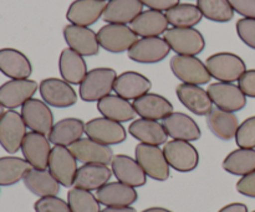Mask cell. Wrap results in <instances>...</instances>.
<instances>
[{
	"label": "cell",
	"instance_id": "obj_51",
	"mask_svg": "<svg viewBox=\"0 0 255 212\" xmlns=\"http://www.w3.org/2000/svg\"><path fill=\"white\" fill-rule=\"evenodd\" d=\"M5 112H4V107L1 106V104H0V118H1L2 117V114H4Z\"/></svg>",
	"mask_w": 255,
	"mask_h": 212
},
{
	"label": "cell",
	"instance_id": "obj_11",
	"mask_svg": "<svg viewBox=\"0 0 255 212\" xmlns=\"http://www.w3.org/2000/svg\"><path fill=\"white\" fill-rule=\"evenodd\" d=\"M39 91L45 103L55 108H69L77 102V93L64 79L55 77L42 79Z\"/></svg>",
	"mask_w": 255,
	"mask_h": 212
},
{
	"label": "cell",
	"instance_id": "obj_7",
	"mask_svg": "<svg viewBox=\"0 0 255 212\" xmlns=\"http://www.w3.org/2000/svg\"><path fill=\"white\" fill-rule=\"evenodd\" d=\"M26 128L21 114L14 109L6 111L0 118V145L9 154H15L21 149Z\"/></svg>",
	"mask_w": 255,
	"mask_h": 212
},
{
	"label": "cell",
	"instance_id": "obj_9",
	"mask_svg": "<svg viewBox=\"0 0 255 212\" xmlns=\"http://www.w3.org/2000/svg\"><path fill=\"white\" fill-rule=\"evenodd\" d=\"M49 171L60 185L65 188L74 186L77 168V160L67 146L55 145L49 159Z\"/></svg>",
	"mask_w": 255,
	"mask_h": 212
},
{
	"label": "cell",
	"instance_id": "obj_27",
	"mask_svg": "<svg viewBox=\"0 0 255 212\" xmlns=\"http://www.w3.org/2000/svg\"><path fill=\"white\" fill-rule=\"evenodd\" d=\"M143 4L141 0H110L102 19L107 24H131L141 12Z\"/></svg>",
	"mask_w": 255,
	"mask_h": 212
},
{
	"label": "cell",
	"instance_id": "obj_2",
	"mask_svg": "<svg viewBox=\"0 0 255 212\" xmlns=\"http://www.w3.org/2000/svg\"><path fill=\"white\" fill-rule=\"evenodd\" d=\"M209 73L218 82L233 83L239 81L247 71L246 62L238 55L232 52H218L209 56L206 61Z\"/></svg>",
	"mask_w": 255,
	"mask_h": 212
},
{
	"label": "cell",
	"instance_id": "obj_28",
	"mask_svg": "<svg viewBox=\"0 0 255 212\" xmlns=\"http://www.w3.org/2000/svg\"><path fill=\"white\" fill-rule=\"evenodd\" d=\"M112 176V169L102 164H84L79 168L75 178L74 188L94 191L106 185Z\"/></svg>",
	"mask_w": 255,
	"mask_h": 212
},
{
	"label": "cell",
	"instance_id": "obj_18",
	"mask_svg": "<svg viewBox=\"0 0 255 212\" xmlns=\"http://www.w3.org/2000/svg\"><path fill=\"white\" fill-rule=\"evenodd\" d=\"M64 39L67 46L81 56H95L100 52L97 34L86 26L69 24L64 27Z\"/></svg>",
	"mask_w": 255,
	"mask_h": 212
},
{
	"label": "cell",
	"instance_id": "obj_10",
	"mask_svg": "<svg viewBox=\"0 0 255 212\" xmlns=\"http://www.w3.org/2000/svg\"><path fill=\"white\" fill-rule=\"evenodd\" d=\"M171 52L164 37H141L127 51L129 59L138 64H158Z\"/></svg>",
	"mask_w": 255,
	"mask_h": 212
},
{
	"label": "cell",
	"instance_id": "obj_20",
	"mask_svg": "<svg viewBox=\"0 0 255 212\" xmlns=\"http://www.w3.org/2000/svg\"><path fill=\"white\" fill-rule=\"evenodd\" d=\"M112 174L116 176L117 180L122 184L132 186V188H141L146 184L147 175L138 164L136 159L131 158L125 154L115 155L111 163Z\"/></svg>",
	"mask_w": 255,
	"mask_h": 212
},
{
	"label": "cell",
	"instance_id": "obj_19",
	"mask_svg": "<svg viewBox=\"0 0 255 212\" xmlns=\"http://www.w3.org/2000/svg\"><path fill=\"white\" fill-rule=\"evenodd\" d=\"M164 131L174 141H194L201 138V128L193 118L181 112H173L162 121Z\"/></svg>",
	"mask_w": 255,
	"mask_h": 212
},
{
	"label": "cell",
	"instance_id": "obj_46",
	"mask_svg": "<svg viewBox=\"0 0 255 212\" xmlns=\"http://www.w3.org/2000/svg\"><path fill=\"white\" fill-rule=\"evenodd\" d=\"M237 190L242 195L255 199V171L242 176L241 180L237 183Z\"/></svg>",
	"mask_w": 255,
	"mask_h": 212
},
{
	"label": "cell",
	"instance_id": "obj_4",
	"mask_svg": "<svg viewBox=\"0 0 255 212\" xmlns=\"http://www.w3.org/2000/svg\"><path fill=\"white\" fill-rule=\"evenodd\" d=\"M134 159L148 178L157 181H166L169 178V164L164 156L163 149L157 145L137 144L134 149Z\"/></svg>",
	"mask_w": 255,
	"mask_h": 212
},
{
	"label": "cell",
	"instance_id": "obj_37",
	"mask_svg": "<svg viewBox=\"0 0 255 212\" xmlns=\"http://www.w3.org/2000/svg\"><path fill=\"white\" fill-rule=\"evenodd\" d=\"M31 168L25 159L17 156L0 158V186H11L22 180Z\"/></svg>",
	"mask_w": 255,
	"mask_h": 212
},
{
	"label": "cell",
	"instance_id": "obj_40",
	"mask_svg": "<svg viewBox=\"0 0 255 212\" xmlns=\"http://www.w3.org/2000/svg\"><path fill=\"white\" fill-rule=\"evenodd\" d=\"M67 204L71 212H101V204L89 190L72 188L67 193Z\"/></svg>",
	"mask_w": 255,
	"mask_h": 212
},
{
	"label": "cell",
	"instance_id": "obj_30",
	"mask_svg": "<svg viewBox=\"0 0 255 212\" xmlns=\"http://www.w3.org/2000/svg\"><path fill=\"white\" fill-rule=\"evenodd\" d=\"M168 20L166 14L157 10H146L142 11L133 21L131 22V27L137 36L141 37H156L163 34L168 30Z\"/></svg>",
	"mask_w": 255,
	"mask_h": 212
},
{
	"label": "cell",
	"instance_id": "obj_1",
	"mask_svg": "<svg viewBox=\"0 0 255 212\" xmlns=\"http://www.w3.org/2000/svg\"><path fill=\"white\" fill-rule=\"evenodd\" d=\"M117 73L114 69L99 67L87 72L79 88L80 98L84 102H99L114 91Z\"/></svg>",
	"mask_w": 255,
	"mask_h": 212
},
{
	"label": "cell",
	"instance_id": "obj_48",
	"mask_svg": "<svg viewBox=\"0 0 255 212\" xmlns=\"http://www.w3.org/2000/svg\"><path fill=\"white\" fill-rule=\"evenodd\" d=\"M218 212H248V208H247L244 204L234 203L224 206V208L221 209Z\"/></svg>",
	"mask_w": 255,
	"mask_h": 212
},
{
	"label": "cell",
	"instance_id": "obj_47",
	"mask_svg": "<svg viewBox=\"0 0 255 212\" xmlns=\"http://www.w3.org/2000/svg\"><path fill=\"white\" fill-rule=\"evenodd\" d=\"M142 4L151 10L157 11H168L173 6L179 4V0H141Z\"/></svg>",
	"mask_w": 255,
	"mask_h": 212
},
{
	"label": "cell",
	"instance_id": "obj_31",
	"mask_svg": "<svg viewBox=\"0 0 255 212\" xmlns=\"http://www.w3.org/2000/svg\"><path fill=\"white\" fill-rule=\"evenodd\" d=\"M128 133L134 139L142 144L148 145H162L167 143L166 131H164L162 123L158 121H151V119H136L132 122L128 127Z\"/></svg>",
	"mask_w": 255,
	"mask_h": 212
},
{
	"label": "cell",
	"instance_id": "obj_5",
	"mask_svg": "<svg viewBox=\"0 0 255 212\" xmlns=\"http://www.w3.org/2000/svg\"><path fill=\"white\" fill-rule=\"evenodd\" d=\"M97 39L104 50L111 54H122L136 44L138 36L128 25L106 24L99 30Z\"/></svg>",
	"mask_w": 255,
	"mask_h": 212
},
{
	"label": "cell",
	"instance_id": "obj_44",
	"mask_svg": "<svg viewBox=\"0 0 255 212\" xmlns=\"http://www.w3.org/2000/svg\"><path fill=\"white\" fill-rule=\"evenodd\" d=\"M234 12L246 19H255V0H229Z\"/></svg>",
	"mask_w": 255,
	"mask_h": 212
},
{
	"label": "cell",
	"instance_id": "obj_43",
	"mask_svg": "<svg viewBox=\"0 0 255 212\" xmlns=\"http://www.w3.org/2000/svg\"><path fill=\"white\" fill-rule=\"evenodd\" d=\"M236 27L239 39L247 46L255 50V19H246V17H243V19L238 20Z\"/></svg>",
	"mask_w": 255,
	"mask_h": 212
},
{
	"label": "cell",
	"instance_id": "obj_15",
	"mask_svg": "<svg viewBox=\"0 0 255 212\" xmlns=\"http://www.w3.org/2000/svg\"><path fill=\"white\" fill-rule=\"evenodd\" d=\"M207 91L213 104L223 111L236 113L243 109L247 104V96L242 92L239 86L234 83L216 82L209 84Z\"/></svg>",
	"mask_w": 255,
	"mask_h": 212
},
{
	"label": "cell",
	"instance_id": "obj_17",
	"mask_svg": "<svg viewBox=\"0 0 255 212\" xmlns=\"http://www.w3.org/2000/svg\"><path fill=\"white\" fill-rule=\"evenodd\" d=\"M77 161L84 164H102L109 165L114 159V150L109 145L90 138H81L69 146Z\"/></svg>",
	"mask_w": 255,
	"mask_h": 212
},
{
	"label": "cell",
	"instance_id": "obj_26",
	"mask_svg": "<svg viewBox=\"0 0 255 212\" xmlns=\"http://www.w3.org/2000/svg\"><path fill=\"white\" fill-rule=\"evenodd\" d=\"M0 72L11 79H27L32 73L30 60L15 49L0 50Z\"/></svg>",
	"mask_w": 255,
	"mask_h": 212
},
{
	"label": "cell",
	"instance_id": "obj_33",
	"mask_svg": "<svg viewBox=\"0 0 255 212\" xmlns=\"http://www.w3.org/2000/svg\"><path fill=\"white\" fill-rule=\"evenodd\" d=\"M207 126L217 138L222 141H231L236 138L237 131L241 124L236 114L216 107L207 116Z\"/></svg>",
	"mask_w": 255,
	"mask_h": 212
},
{
	"label": "cell",
	"instance_id": "obj_53",
	"mask_svg": "<svg viewBox=\"0 0 255 212\" xmlns=\"http://www.w3.org/2000/svg\"><path fill=\"white\" fill-rule=\"evenodd\" d=\"M253 212H255V211H253Z\"/></svg>",
	"mask_w": 255,
	"mask_h": 212
},
{
	"label": "cell",
	"instance_id": "obj_21",
	"mask_svg": "<svg viewBox=\"0 0 255 212\" xmlns=\"http://www.w3.org/2000/svg\"><path fill=\"white\" fill-rule=\"evenodd\" d=\"M176 93L181 103L197 116H208L213 109V102L208 91L201 86L181 83L177 87Z\"/></svg>",
	"mask_w": 255,
	"mask_h": 212
},
{
	"label": "cell",
	"instance_id": "obj_52",
	"mask_svg": "<svg viewBox=\"0 0 255 212\" xmlns=\"http://www.w3.org/2000/svg\"><path fill=\"white\" fill-rule=\"evenodd\" d=\"M102 1H110V0H102Z\"/></svg>",
	"mask_w": 255,
	"mask_h": 212
},
{
	"label": "cell",
	"instance_id": "obj_50",
	"mask_svg": "<svg viewBox=\"0 0 255 212\" xmlns=\"http://www.w3.org/2000/svg\"><path fill=\"white\" fill-rule=\"evenodd\" d=\"M142 212H172V211L164 208H149V209H146V210H143Z\"/></svg>",
	"mask_w": 255,
	"mask_h": 212
},
{
	"label": "cell",
	"instance_id": "obj_34",
	"mask_svg": "<svg viewBox=\"0 0 255 212\" xmlns=\"http://www.w3.org/2000/svg\"><path fill=\"white\" fill-rule=\"evenodd\" d=\"M97 109L102 114V117L119 122V123L132 121L137 116L133 104L117 94H110L97 102Z\"/></svg>",
	"mask_w": 255,
	"mask_h": 212
},
{
	"label": "cell",
	"instance_id": "obj_39",
	"mask_svg": "<svg viewBox=\"0 0 255 212\" xmlns=\"http://www.w3.org/2000/svg\"><path fill=\"white\" fill-rule=\"evenodd\" d=\"M197 6L202 15L211 21L227 22L234 16V10L229 0H197Z\"/></svg>",
	"mask_w": 255,
	"mask_h": 212
},
{
	"label": "cell",
	"instance_id": "obj_45",
	"mask_svg": "<svg viewBox=\"0 0 255 212\" xmlns=\"http://www.w3.org/2000/svg\"><path fill=\"white\" fill-rule=\"evenodd\" d=\"M238 86L247 97L255 98V70H247L239 78Z\"/></svg>",
	"mask_w": 255,
	"mask_h": 212
},
{
	"label": "cell",
	"instance_id": "obj_3",
	"mask_svg": "<svg viewBox=\"0 0 255 212\" xmlns=\"http://www.w3.org/2000/svg\"><path fill=\"white\" fill-rule=\"evenodd\" d=\"M164 40L176 55L196 56L206 47V40L194 27H172L164 32Z\"/></svg>",
	"mask_w": 255,
	"mask_h": 212
},
{
	"label": "cell",
	"instance_id": "obj_38",
	"mask_svg": "<svg viewBox=\"0 0 255 212\" xmlns=\"http://www.w3.org/2000/svg\"><path fill=\"white\" fill-rule=\"evenodd\" d=\"M166 16L169 25L173 27H194L202 21L203 15L197 5L179 2L178 5L166 11Z\"/></svg>",
	"mask_w": 255,
	"mask_h": 212
},
{
	"label": "cell",
	"instance_id": "obj_22",
	"mask_svg": "<svg viewBox=\"0 0 255 212\" xmlns=\"http://www.w3.org/2000/svg\"><path fill=\"white\" fill-rule=\"evenodd\" d=\"M96 198L101 205L106 208H128L138 199L136 189L120 181L107 183L99 189Z\"/></svg>",
	"mask_w": 255,
	"mask_h": 212
},
{
	"label": "cell",
	"instance_id": "obj_49",
	"mask_svg": "<svg viewBox=\"0 0 255 212\" xmlns=\"http://www.w3.org/2000/svg\"><path fill=\"white\" fill-rule=\"evenodd\" d=\"M101 212H137L133 208L128 206V208H106Z\"/></svg>",
	"mask_w": 255,
	"mask_h": 212
},
{
	"label": "cell",
	"instance_id": "obj_36",
	"mask_svg": "<svg viewBox=\"0 0 255 212\" xmlns=\"http://www.w3.org/2000/svg\"><path fill=\"white\" fill-rule=\"evenodd\" d=\"M223 169L227 173L237 176H246L255 171L254 149L239 148L229 153L223 161Z\"/></svg>",
	"mask_w": 255,
	"mask_h": 212
},
{
	"label": "cell",
	"instance_id": "obj_41",
	"mask_svg": "<svg viewBox=\"0 0 255 212\" xmlns=\"http://www.w3.org/2000/svg\"><path fill=\"white\" fill-rule=\"evenodd\" d=\"M234 139L239 148L255 149V116L247 118L239 126Z\"/></svg>",
	"mask_w": 255,
	"mask_h": 212
},
{
	"label": "cell",
	"instance_id": "obj_42",
	"mask_svg": "<svg viewBox=\"0 0 255 212\" xmlns=\"http://www.w3.org/2000/svg\"><path fill=\"white\" fill-rule=\"evenodd\" d=\"M35 212H71L69 204L57 196L40 198L34 205Z\"/></svg>",
	"mask_w": 255,
	"mask_h": 212
},
{
	"label": "cell",
	"instance_id": "obj_12",
	"mask_svg": "<svg viewBox=\"0 0 255 212\" xmlns=\"http://www.w3.org/2000/svg\"><path fill=\"white\" fill-rule=\"evenodd\" d=\"M85 133L87 138L94 139L105 145H116L126 141L127 132L121 123L112 119L100 117L94 118L85 124Z\"/></svg>",
	"mask_w": 255,
	"mask_h": 212
},
{
	"label": "cell",
	"instance_id": "obj_29",
	"mask_svg": "<svg viewBox=\"0 0 255 212\" xmlns=\"http://www.w3.org/2000/svg\"><path fill=\"white\" fill-rule=\"evenodd\" d=\"M59 70L62 79L70 84H81L89 72L84 56L70 47L64 49L60 54Z\"/></svg>",
	"mask_w": 255,
	"mask_h": 212
},
{
	"label": "cell",
	"instance_id": "obj_8",
	"mask_svg": "<svg viewBox=\"0 0 255 212\" xmlns=\"http://www.w3.org/2000/svg\"><path fill=\"white\" fill-rule=\"evenodd\" d=\"M164 156L169 166L179 173L193 171L199 164V153L191 141H169L164 144Z\"/></svg>",
	"mask_w": 255,
	"mask_h": 212
},
{
	"label": "cell",
	"instance_id": "obj_16",
	"mask_svg": "<svg viewBox=\"0 0 255 212\" xmlns=\"http://www.w3.org/2000/svg\"><path fill=\"white\" fill-rule=\"evenodd\" d=\"M46 136L35 132L26 133L21 144V151L25 160L30 166L39 170H46L49 168V159L51 154V145Z\"/></svg>",
	"mask_w": 255,
	"mask_h": 212
},
{
	"label": "cell",
	"instance_id": "obj_32",
	"mask_svg": "<svg viewBox=\"0 0 255 212\" xmlns=\"http://www.w3.org/2000/svg\"><path fill=\"white\" fill-rule=\"evenodd\" d=\"M24 184L29 191L39 198L56 196L60 193V183L49 170L30 168L24 176Z\"/></svg>",
	"mask_w": 255,
	"mask_h": 212
},
{
	"label": "cell",
	"instance_id": "obj_6",
	"mask_svg": "<svg viewBox=\"0 0 255 212\" xmlns=\"http://www.w3.org/2000/svg\"><path fill=\"white\" fill-rule=\"evenodd\" d=\"M169 65L173 74L182 83L202 86L208 83L212 78L206 64L196 56L174 55Z\"/></svg>",
	"mask_w": 255,
	"mask_h": 212
},
{
	"label": "cell",
	"instance_id": "obj_25",
	"mask_svg": "<svg viewBox=\"0 0 255 212\" xmlns=\"http://www.w3.org/2000/svg\"><path fill=\"white\" fill-rule=\"evenodd\" d=\"M152 83L146 76L134 71H126L119 74L115 81L114 91L117 96L127 99L136 101L139 97L144 96L151 89Z\"/></svg>",
	"mask_w": 255,
	"mask_h": 212
},
{
	"label": "cell",
	"instance_id": "obj_14",
	"mask_svg": "<svg viewBox=\"0 0 255 212\" xmlns=\"http://www.w3.org/2000/svg\"><path fill=\"white\" fill-rule=\"evenodd\" d=\"M37 89L39 84L32 79H10L0 86V104L7 109L19 108L34 97Z\"/></svg>",
	"mask_w": 255,
	"mask_h": 212
},
{
	"label": "cell",
	"instance_id": "obj_35",
	"mask_svg": "<svg viewBox=\"0 0 255 212\" xmlns=\"http://www.w3.org/2000/svg\"><path fill=\"white\" fill-rule=\"evenodd\" d=\"M85 124L79 118H65L54 124L49 134V141L54 145L67 146L82 138Z\"/></svg>",
	"mask_w": 255,
	"mask_h": 212
},
{
	"label": "cell",
	"instance_id": "obj_23",
	"mask_svg": "<svg viewBox=\"0 0 255 212\" xmlns=\"http://www.w3.org/2000/svg\"><path fill=\"white\" fill-rule=\"evenodd\" d=\"M106 5L102 0H75L67 9L66 19L70 24L89 27L104 15Z\"/></svg>",
	"mask_w": 255,
	"mask_h": 212
},
{
	"label": "cell",
	"instance_id": "obj_13",
	"mask_svg": "<svg viewBox=\"0 0 255 212\" xmlns=\"http://www.w3.org/2000/svg\"><path fill=\"white\" fill-rule=\"evenodd\" d=\"M21 117L25 126L35 133L49 136L54 127V114L49 104L41 99L31 98L21 107Z\"/></svg>",
	"mask_w": 255,
	"mask_h": 212
},
{
	"label": "cell",
	"instance_id": "obj_24",
	"mask_svg": "<svg viewBox=\"0 0 255 212\" xmlns=\"http://www.w3.org/2000/svg\"><path fill=\"white\" fill-rule=\"evenodd\" d=\"M136 114L143 119L163 121L166 117L173 113V106L166 97L157 93H147L133 101Z\"/></svg>",
	"mask_w": 255,
	"mask_h": 212
}]
</instances>
